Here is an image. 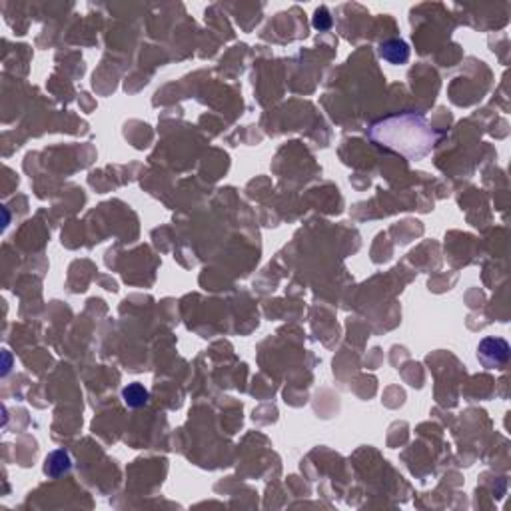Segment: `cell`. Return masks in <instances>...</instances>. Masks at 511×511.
Masks as SVG:
<instances>
[{"instance_id":"obj_2","label":"cell","mask_w":511,"mask_h":511,"mask_svg":"<svg viewBox=\"0 0 511 511\" xmlns=\"http://www.w3.org/2000/svg\"><path fill=\"white\" fill-rule=\"evenodd\" d=\"M510 344L503 338H485L477 346V360L488 369H501L510 362Z\"/></svg>"},{"instance_id":"obj_6","label":"cell","mask_w":511,"mask_h":511,"mask_svg":"<svg viewBox=\"0 0 511 511\" xmlns=\"http://www.w3.org/2000/svg\"><path fill=\"white\" fill-rule=\"evenodd\" d=\"M314 26H316L318 30H328L329 26H331V17H329V12L326 10V8L316 10V17H314Z\"/></svg>"},{"instance_id":"obj_4","label":"cell","mask_w":511,"mask_h":511,"mask_svg":"<svg viewBox=\"0 0 511 511\" xmlns=\"http://www.w3.org/2000/svg\"><path fill=\"white\" fill-rule=\"evenodd\" d=\"M70 457L66 452H52L46 457V465H44V474L48 477H58V475L66 474L70 470Z\"/></svg>"},{"instance_id":"obj_1","label":"cell","mask_w":511,"mask_h":511,"mask_svg":"<svg viewBox=\"0 0 511 511\" xmlns=\"http://www.w3.org/2000/svg\"><path fill=\"white\" fill-rule=\"evenodd\" d=\"M367 136L378 146L398 152L407 160H420L436 148L441 132L430 126L421 114L403 112L372 124Z\"/></svg>"},{"instance_id":"obj_5","label":"cell","mask_w":511,"mask_h":511,"mask_svg":"<svg viewBox=\"0 0 511 511\" xmlns=\"http://www.w3.org/2000/svg\"><path fill=\"white\" fill-rule=\"evenodd\" d=\"M122 400L128 407H142L148 402V392L142 383H130L122 389Z\"/></svg>"},{"instance_id":"obj_3","label":"cell","mask_w":511,"mask_h":511,"mask_svg":"<svg viewBox=\"0 0 511 511\" xmlns=\"http://www.w3.org/2000/svg\"><path fill=\"white\" fill-rule=\"evenodd\" d=\"M378 55L389 64H405L409 58V46L407 42H403L400 38H392L380 44Z\"/></svg>"}]
</instances>
